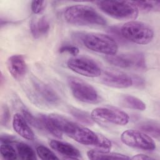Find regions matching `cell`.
<instances>
[{
	"label": "cell",
	"mask_w": 160,
	"mask_h": 160,
	"mask_svg": "<svg viewBox=\"0 0 160 160\" xmlns=\"http://www.w3.org/2000/svg\"><path fill=\"white\" fill-rule=\"evenodd\" d=\"M59 51L60 53L68 52L73 56H76L79 54V49L76 46H70V45H65V46H62L59 48Z\"/></svg>",
	"instance_id": "30"
},
{
	"label": "cell",
	"mask_w": 160,
	"mask_h": 160,
	"mask_svg": "<svg viewBox=\"0 0 160 160\" xmlns=\"http://www.w3.org/2000/svg\"><path fill=\"white\" fill-rule=\"evenodd\" d=\"M49 116L58 128L69 138L84 145H91L94 147L97 146L100 134L79 125L61 115L50 114Z\"/></svg>",
	"instance_id": "1"
},
{
	"label": "cell",
	"mask_w": 160,
	"mask_h": 160,
	"mask_svg": "<svg viewBox=\"0 0 160 160\" xmlns=\"http://www.w3.org/2000/svg\"><path fill=\"white\" fill-rule=\"evenodd\" d=\"M138 128L143 132L159 139V125L155 121H146L141 123Z\"/></svg>",
	"instance_id": "21"
},
{
	"label": "cell",
	"mask_w": 160,
	"mask_h": 160,
	"mask_svg": "<svg viewBox=\"0 0 160 160\" xmlns=\"http://www.w3.org/2000/svg\"><path fill=\"white\" fill-rule=\"evenodd\" d=\"M10 112L8 107L3 104L1 108V124L2 126H7L10 120Z\"/></svg>",
	"instance_id": "27"
},
{
	"label": "cell",
	"mask_w": 160,
	"mask_h": 160,
	"mask_svg": "<svg viewBox=\"0 0 160 160\" xmlns=\"http://www.w3.org/2000/svg\"><path fill=\"white\" fill-rule=\"evenodd\" d=\"M108 32L110 34H111V37L113 38L116 42L117 41L122 44H126L127 42V41L122 36L121 32V28H119V26H111L108 28Z\"/></svg>",
	"instance_id": "26"
},
{
	"label": "cell",
	"mask_w": 160,
	"mask_h": 160,
	"mask_svg": "<svg viewBox=\"0 0 160 160\" xmlns=\"http://www.w3.org/2000/svg\"><path fill=\"white\" fill-rule=\"evenodd\" d=\"M31 9L35 14H39L44 11L46 6L45 1H32L31 2Z\"/></svg>",
	"instance_id": "29"
},
{
	"label": "cell",
	"mask_w": 160,
	"mask_h": 160,
	"mask_svg": "<svg viewBox=\"0 0 160 160\" xmlns=\"http://www.w3.org/2000/svg\"><path fill=\"white\" fill-rule=\"evenodd\" d=\"M138 10L147 12L151 11H159L160 8L159 1H132Z\"/></svg>",
	"instance_id": "23"
},
{
	"label": "cell",
	"mask_w": 160,
	"mask_h": 160,
	"mask_svg": "<svg viewBox=\"0 0 160 160\" xmlns=\"http://www.w3.org/2000/svg\"><path fill=\"white\" fill-rule=\"evenodd\" d=\"M15 142V139L14 137L8 135H1V144H9Z\"/></svg>",
	"instance_id": "31"
},
{
	"label": "cell",
	"mask_w": 160,
	"mask_h": 160,
	"mask_svg": "<svg viewBox=\"0 0 160 160\" xmlns=\"http://www.w3.org/2000/svg\"><path fill=\"white\" fill-rule=\"evenodd\" d=\"M95 3L101 11L114 19L133 20L138 16L139 10L132 1H99Z\"/></svg>",
	"instance_id": "3"
},
{
	"label": "cell",
	"mask_w": 160,
	"mask_h": 160,
	"mask_svg": "<svg viewBox=\"0 0 160 160\" xmlns=\"http://www.w3.org/2000/svg\"><path fill=\"white\" fill-rule=\"evenodd\" d=\"M100 81L103 84L115 88H127L133 84L131 76L123 72L112 69L102 71Z\"/></svg>",
	"instance_id": "11"
},
{
	"label": "cell",
	"mask_w": 160,
	"mask_h": 160,
	"mask_svg": "<svg viewBox=\"0 0 160 160\" xmlns=\"http://www.w3.org/2000/svg\"><path fill=\"white\" fill-rule=\"evenodd\" d=\"M105 58L107 62L116 67L139 71H143L146 69L145 58L140 52L116 54L107 56Z\"/></svg>",
	"instance_id": "6"
},
{
	"label": "cell",
	"mask_w": 160,
	"mask_h": 160,
	"mask_svg": "<svg viewBox=\"0 0 160 160\" xmlns=\"http://www.w3.org/2000/svg\"><path fill=\"white\" fill-rule=\"evenodd\" d=\"M69 112L75 119L84 124L92 125L94 123V120L92 119L91 114L87 112L75 108H70Z\"/></svg>",
	"instance_id": "22"
},
{
	"label": "cell",
	"mask_w": 160,
	"mask_h": 160,
	"mask_svg": "<svg viewBox=\"0 0 160 160\" xmlns=\"http://www.w3.org/2000/svg\"><path fill=\"white\" fill-rule=\"evenodd\" d=\"M49 144L52 149L63 156L64 159H78L81 156L79 150L68 142L51 139L49 141Z\"/></svg>",
	"instance_id": "14"
},
{
	"label": "cell",
	"mask_w": 160,
	"mask_h": 160,
	"mask_svg": "<svg viewBox=\"0 0 160 160\" xmlns=\"http://www.w3.org/2000/svg\"><path fill=\"white\" fill-rule=\"evenodd\" d=\"M91 116L96 121L121 126L126 125L129 121V116L126 112L112 107L96 108L92 111Z\"/></svg>",
	"instance_id": "8"
},
{
	"label": "cell",
	"mask_w": 160,
	"mask_h": 160,
	"mask_svg": "<svg viewBox=\"0 0 160 160\" xmlns=\"http://www.w3.org/2000/svg\"><path fill=\"white\" fill-rule=\"evenodd\" d=\"M68 84L73 96L78 100L86 103H95L98 101L97 91L91 84L76 77H69Z\"/></svg>",
	"instance_id": "7"
},
{
	"label": "cell",
	"mask_w": 160,
	"mask_h": 160,
	"mask_svg": "<svg viewBox=\"0 0 160 160\" xmlns=\"http://www.w3.org/2000/svg\"><path fill=\"white\" fill-rule=\"evenodd\" d=\"M16 147L20 159L24 160H34L36 159L35 152L28 144L24 142H18Z\"/></svg>",
	"instance_id": "20"
},
{
	"label": "cell",
	"mask_w": 160,
	"mask_h": 160,
	"mask_svg": "<svg viewBox=\"0 0 160 160\" xmlns=\"http://www.w3.org/2000/svg\"><path fill=\"white\" fill-rule=\"evenodd\" d=\"M38 118L40 122L41 129H45L47 132L57 138H62V132L55 125L49 115L40 114Z\"/></svg>",
	"instance_id": "18"
},
{
	"label": "cell",
	"mask_w": 160,
	"mask_h": 160,
	"mask_svg": "<svg viewBox=\"0 0 160 160\" xmlns=\"http://www.w3.org/2000/svg\"><path fill=\"white\" fill-rule=\"evenodd\" d=\"M120 104L123 107L139 111H144L146 109V104L141 99L131 95L122 96Z\"/></svg>",
	"instance_id": "19"
},
{
	"label": "cell",
	"mask_w": 160,
	"mask_h": 160,
	"mask_svg": "<svg viewBox=\"0 0 160 160\" xmlns=\"http://www.w3.org/2000/svg\"><path fill=\"white\" fill-rule=\"evenodd\" d=\"M121 32L127 41L138 44H148L154 38V31L151 27L138 21L126 22L121 28Z\"/></svg>",
	"instance_id": "4"
},
{
	"label": "cell",
	"mask_w": 160,
	"mask_h": 160,
	"mask_svg": "<svg viewBox=\"0 0 160 160\" xmlns=\"http://www.w3.org/2000/svg\"><path fill=\"white\" fill-rule=\"evenodd\" d=\"M38 156L41 159H58L55 154L48 148L44 146H38L36 149Z\"/></svg>",
	"instance_id": "25"
},
{
	"label": "cell",
	"mask_w": 160,
	"mask_h": 160,
	"mask_svg": "<svg viewBox=\"0 0 160 160\" xmlns=\"http://www.w3.org/2000/svg\"><path fill=\"white\" fill-rule=\"evenodd\" d=\"M131 159H140V160H149V159H154L153 158L149 156L148 155L144 154H138L136 155H134L132 158Z\"/></svg>",
	"instance_id": "32"
},
{
	"label": "cell",
	"mask_w": 160,
	"mask_h": 160,
	"mask_svg": "<svg viewBox=\"0 0 160 160\" xmlns=\"http://www.w3.org/2000/svg\"><path fill=\"white\" fill-rule=\"evenodd\" d=\"M12 128L15 132L23 138L28 140H33L34 134L28 125L22 115L16 113L12 118Z\"/></svg>",
	"instance_id": "15"
},
{
	"label": "cell",
	"mask_w": 160,
	"mask_h": 160,
	"mask_svg": "<svg viewBox=\"0 0 160 160\" xmlns=\"http://www.w3.org/2000/svg\"><path fill=\"white\" fill-rule=\"evenodd\" d=\"M121 141L126 145L144 150L153 151L156 149V143L147 134L134 129H128L121 135Z\"/></svg>",
	"instance_id": "9"
},
{
	"label": "cell",
	"mask_w": 160,
	"mask_h": 160,
	"mask_svg": "<svg viewBox=\"0 0 160 160\" xmlns=\"http://www.w3.org/2000/svg\"><path fill=\"white\" fill-rule=\"evenodd\" d=\"M7 68L11 75L16 80L22 79L28 71L24 58L20 54L10 56L7 61Z\"/></svg>",
	"instance_id": "12"
},
{
	"label": "cell",
	"mask_w": 160,
	"mask_h": 160,
	"mask_svg": "<svg viewBox=\"0 0 160 160\" xmlns=\"http://www.w3.org/2000/svg\"><path fill=\"white\" fill-rule=\"evenodd\" d=\"M32 84L36 93L46 102L56 105L60 102L59 96L49 85L36 79H33Z\"/></svg>",
	"instance_id": "13"
},
{
	"label": "cell",
	"mask_w": 160,
	"mask_h": 160,
	"mask_svg": "<svg viewBox=\"0 0 160 160\" xmlns=\"http://www.w3.org/2000/svg\"><path fill=\"white\" fill-rule=\"evenodd\" d=\"M87 156L89 159H131L127 155L111 152L110 151H103L98 149H92L87 152Z\"/></svg>",
	"instance_id": "16"
},
{
	"label": "cell",
	"mask_w": 160,
	"mask_h": 160,
	"mask_svg": "<svg viewBox=\"0 0 160 160\" xmlns=\"http://www.w3.org/2000/svg\"><path fill=\"white\" fill-rule=\"evenodd\" d=\"M23 116L25 118L26 121H27V122L29 124H31V126H34V128H36L38 129H41V124L40 122L39 121L38 118H36L34 116H33L29 112H28V111H23Z\"/></svg>",
	"instance_id": "28"
},
{
	"label": "cell",
	"mask_w": 160,
	"mask_h": 160,
	"mask_svg": "<svg viewBox=\"0 0 160 160\" xmlns=\"http://www.w3.org/2000/svg\"><path fill=\"white\" fill-rule=\"evenodd\" d=\"M67 65L72 71L86 77H99L102 72L100 66L96 61L85 57L71 58L68 61Z\"/></svg>",
	"instance_id": "10"
},
{
	"label": "cell",
	"mask_w": 160,
	"mask_h": 160,
	"mask_svg": "<svg viewBox=\"0 0 160 160\" xmlns=\"http://www.w3.org/2000/svg\"><path fill=\"white\" fill-rule=\"evenodd\" d=\"M82 42L88 49L108 56L116 54L118 50L116 41L110 36L102 33H88L83 36Z\"/></svg>",
	"instance_id": "5"
},
{
	"label": "cell",
	"mask_w": 160,
	"mask_h": 160,
	"mask_svg": "<svg viewBox=\"0 0 160 160\" xmlns=\"http://www.w3.org/2000/svg\"><path fill=\"white\" fill-rule=\"evenodd\" d=\"M0 152L1 156L4 159H16L18 158V153L9 144H1Z\"/></svg>",
	"instance_id": "24"
},
{
	"label": "cell",
	"mask_w": 160,
	"mask_h": 160,
	"mask_svg": "<svg viewBox=\"0 0 160 160\" xmlns=\"http://www.w3.org/2000/svg\"><path fill=\"white\" fill-rule=\"evenodd\" d=\"M66 21L77 26H104L106 19L91 6L76 4L67 8L64 12Z\"/></svg>",
	"instance_id": "2"
},
{
	"label": "cell",
	"mask_w": 160,
	"mask_h": 160,
	"mask_svg": "<svg viewBox=\"0 0 160 160\" xmlns=\"http://www.w3.org/2000/svg\"><path fill=\"white\" fill-rule=\"evenodd\" d=\"M49 22L46 17L41 18L37 22L32 21L30 28L32 36L37 39L46 35L49 30Z\"/></svg>",
	"instance_id": "17"
}]
</instances>
